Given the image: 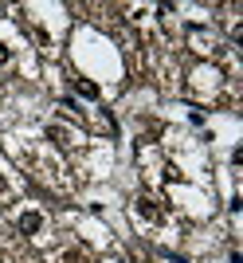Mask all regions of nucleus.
I'll return each mask as SVG.
<instances>
[{"label":"nucleus","instance_id":"f257e3e1","mask_svg":"<svg viewBox=\"0 0 243 263\" xmlns=\"http://www.w3.org/2000/svg\"><path fill=\"white\" fill-rule=\"evenodd\" d=\"M16 228H20L24 236H35V232L44 228V216H39V212H20V220H16Z\"/></svg>","mask_w":243,"mask_h":263},{"label":"nucleus","instance_id":"f03ea898","mask_svg":"<svg viewBox=\"0 0 243 263\" xmlns=\"http://www.w3.org/2000/svg\"><path fill=\"white\" fill-rule=\"evenodd\" d=\"M75 95H83V99H98L102 90H98V83H90V79H75Z\"/></svg>","mask_w":243,"mask_h":263},{"label":"nucleus","instance_id":"7ed1b4c3","mask_svg":"<svg viewBox=\"0 0 243 263\" xmlns=\"http://www.w3.org/2000/svg\"><path fill=\"white\" fill-rule=\"evenodd\" d=\"M137 212H141L145 220H157V216H161V212L153 209V200H137Z\"/></svg>","mask_w":243,"mask_h":263},{"label":"nucleus","instance_id":"20e7f679","mask_svg":"<svg viewBox=\"0 0 243 263\" xmlns=\"http://www.w3.org/2000/svg\"><path fill=\"white\" fill-rule=\"evenodd\" d=\"M47 138L59 142V145H67V130H63V126H47Z\"/></svg>","mask_w":243,"mask_h":263},{"label":"nucleus","instance_id":"39448f33","mask_svg":"<svg viewBox=\"0 0 243 263\" xmlns=\"http://www.w3.org/2000/svg\"><path fill=\"white\" fill-rule=\"evenodd\" d=\"M8 59H12V51H8V47H4V44H0V67L8 63Z\"/></svg>","mask_w":243,"mask_h":263},{"label":"nucleus","instance_id":"423d86ee","mask_svg":"<svg viewBox=\"0 0 243 263\" xmlns=\"http://www.w3.org/2000/svg\"><path fill=\"white\" fill-rule=\"evenodd\" d=\"M0 263H4V259H0Z\"/></svg>","mask_w":243,"mask_h":263}]
</instances>
